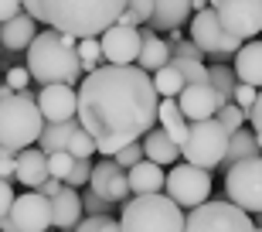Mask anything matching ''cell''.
Segmentation results:
<instances>
[{
  "label": "cell",
  "instance_id": "obj_1",
  "mask_svg": "<svg viewBox=\"0 0 262 232\" xmlns=\"http://www.w3.org/2000/svg\"><path fill=\"white\" fill-rule=\"evenodd\" d=\"M160 92L154 75L133 65H99L78 86V123L96 140L99 154L113 157L157 123Z\"/></svg>",
  "mask_w": 262,
  "mask_h": 232
},
{
  "label": "cell",
  "instance_id": "obj_2",
  "mask_svg": "<svg viewBox=\"0 0 262 232\" xmlns=\"http://www.w3.org/2000/svg\"><path fill=\"white\" fill-rule=\"evenodd\" d=\"M34 21L75 38H99L126 10V0H20Z\"/></svg>",
  "mask_w": 262,
  "mask_h": 232
},
{
  "label": "cell",
  "instance_id": "obj_3",
  "mask_svg": "<svg viewBox=\"0 0 262 232\" xmlns=\"http://www.w3.org/2000/svg\"><path fill=\"white\" fill-rule=\"evenodd\" d=\"M28 72L41 86H51V82L75 86L78 75L85 72L78 58V38L58 28H45L41 34H34V41L28 45Z\"/></svg>",
  "mask_w": 262,
  "mask_h": 232
},
{
  "label": "cell",
  "instance_id": "obj_4",
  "mask_svg": "<svg viewBox=\"0 0 262 232\" xmlns=\"http://www.w3.org/2000/svg\"><path fill=\"white\" fill-rule=\"evenodd\" d=\"M184 208L167 191L133 195L123 205L119 225L123 232H184Z\"/></svg>",
  "mask_w": 262,
  "mask_h": 232
},
{
  "label": "cell",
  "instance_id": "obj_5",
  "mask_svg": "<svg viewBox=\"0 0 262 232\" xmlns=\"http://www.w3.org/2000/svg\"><path fill=\"white\" fill-rule=\"evenodd\" d=\"M41 130H45V116L38 109V99L28 89L0 99V144L4 147L24 150V147L38 144Z\"/></svg>",
  "mask_w": 262,
  "mask_h": 232
},
{
  "label": "cell",
  "instance_id": "obj_6",
  "mask_svg": "<svg viewBox=\"0 0 262 232\" xmlns=\"http://www.w3.org/2000/svg\"><path fill=\"white\" fill-rule=\"evenodd\" d=\"M228 130L218 123V116H208V120H194L187 126V137L181 144V154L187 157V164H198L204 171H214L222 167L225 150H228Z\"/></svg>",
  "mask_w": 262,
  "mask_h": 232
},
{
  "label": "cell",
  "instance_id": "obj_7",
  "mask_svg": "<svg viewBox=\"0 0 262 232\" xmlns=\"http://www.w3.org/2000/svg\"><path fill=\"white\" fill-rule=\"evenodd\" d=\"M184 232H255V222L235 202H201L184 219Z\"/></svg>",
  "mask_w": 262,
  "mask_h": 232
},
{
  "label": "cell",
  "instance_id": "obj_8",
  "mask_svg": "<svg viewBox=\"0 0 262 232\" xmlns=\"http://www.w3.org/2000/svg\"><path fill=\"white\" fill-rule=\"evenodd\" d=\"M225 195L249 215L262 212V154L225 167Z\"/></svg>",
  "mask_w": 262,
  "mask_h": 232
},
{
  "label": "cell",
  "instance_id": "obj_9",
  "mask_svg": "<svg viewBox=\"0 0 262 232\" xmlns=\"http://www.w3.org/2000/svg\"><path fill=\"white\" fill-rule=\"evenodd\" d=\"M164 191L174 198L181 208H194V205L211 198V171H204L198 164H174L164 181Z\"/></svg>",
  "mask_w": 262,
  "mask_h": 232
},
{
  "label": "cell",
  "instance_id": "obj_10",
  "mask_svg": "<svg viewBox=\"0 0 262 232\" xmlns=\"http://www.w3.org/2000/svg\"><path fill=\"white\" fill-rule=\"evenodd\" d=\"M191 41H194L204 55H222V58L235 55V51L242 48V38L228 34V31L218 24L214 7H204V10H194V14H191Z\"/></svg>",
  "mask_w": 262,
  "mask_h": 232
},
{
  "label": "cell",
  "instance_id": "obj_11",
  "mask_svg": "<svg viewBox=\"0 0 262 232\" xmlns=\"http://www.w3.org/2000/svg\"><path fill=\"white\" fill-rule=\"evenodd\" d=\"M214 14H218V24L228 34L242 41L255 38L262 31V0H222L214 7Z\"/></svg>",
  "mask_w": 262,
  "mask_h": 232
},
{
  "label": "cell",
  "instance_id": "obj_12",
  "mask_svg": "<svg viewBox=\"0 0 262 232\" xmlns=\"http://www.w3.org/2000/svg\"><path fill=\"white\" fill-rule=\"evenodd\" d=\"M140 45H143V34L133 24H109L102 34H99V48H102V62L109 65H133L136 55H140Z\"/></svg>",
  "mask_w": 262,
  "mask_h": 232
},
{
  "label": "cell",
  "instance_id": "obj_13",
  "mask_svg": "<svg viewBox=\"0 0 262 232\" xmlns=\"http://www.w3.org/2000/svg\"><path fill=\"white\" fill-rule=\"evenodd\" d=\"M10 219H14L17 232H48L51 229V198L41 195L38 188H31V191L14 198Z\"/></svg>",
  "mask_w": 262,
  "mask_h": 232
},
{
  "label": "cell",
  "instance_id": "obj_14",
  "mask_svg": "<svg viewBox=\"0 0 262 232\" xmlns=\"http://www.w3.org/2000/svg\"><path fill=\"white\" fill-rule=\"evenodd\" d=\"M225 103H228V99H225L218 89H211V82H187V86L181 89V96H177V106H181V113H184L191 123L214 116Z\"/></svg>",
  "mask_w": 262,
  "mask_h": 232
},
{
  "label": "cell",
  "instance_id": "obj_15",
  "mask_svg": "<svg viewBox=\"0 0 262 232\" xmlns=\"http://www.w3.org/2000/svg\"><path fill=\"white\" fill-rule=\"evenodd\" d=\"M38 109H41V116H45V123L75 120V116H78V92H75V86H65V82L41 86V92H38Z\"/></svg>",
  "mask_w": 262,
  "mask_h": 232
},
{
  "label": "cell",
  "instance_id": "obj_16",
  "mask_svg": "<svg viewBox=\"0 0 262 232\" xmlns=\"http://www.w3.org/2000/svg\"><path fill=\"white\" fill-rule=\"evenodd\" d=\"M89 188H92L96 195H102L106 202H126V198H129L126 167H119V164H116V157H102L99 164H92Z\"/></svg>",
  "mask_w": 262,
  "mask_h": 232
},
{
  "label": "cell",
  "instance_id": "obj_17",
  "mask_svg": "<svg viewBox=\"0 0 262 232\" xmlns=\"http://www.w3.org/2000/svg\"><path fill=\"white\" fill-rule=\"evenodd\" d=\"M82 222V195L72 184H61V191L51 198V225L58 232H72Z\"/></svg>",
  "mask_w": 262,
  "mask_h": 232
},
{
  "label": "cell",
  "instance_id": "obj_18",
  "mask_svg": "<svg viewBox=\"0 0 262 232\" xmlns=\"http://www.w3.org/2000/svg\"><path fill=\"white\" fill-rule=\"evenodd\" d=\"M140 144H143V157L146 161H157V164H164V167L177 164V157H181V144L167 133L164 126H150V130L140 137Z\"/></svg>",
  "mask_w": 262,
  "mask_h": 232
},
{
  "label": "cell",
  "instance_id": "obj_19",
  "mask_svg": "<svg viewBox=\"0 0 262 232\" xmlns=\"http://www.w3.org/2000/svg\"><path fill=\"white\" fill-rule=\"evenodd\" d=\"M14 178H17L24 188H41L45 184V178H51L48 171V154L45 150H31V147H24V150H17V167H14Z\"/></svg>",
  "mask_w": 262,
  "mask_h": 232
},
{
  "label": "cell",
  "instance_id": "obj_20",
  "mask_svg": "<svg viewBox=\"0 0 262 232\" xmlns=\"http://www.w3.org/2000/svg\"><path fill=\"white\" fill-rule=\"evenodd\" d=\"M140 34H143V45H140V55H136V65L146 68L154 75L157 68H164L170 62V45L160 41V31H154L150 24H140Z\"/></svg>",
  "mask_w": 262,
  "mask_h": 232
},
{
  "label": "cell",
  "instance_id": "obj_21",
  "mask_svg": "<svg viewBox=\"0 0 262 232\" xmlns=\"http://www.w3.org/2000/svg\"><path fill=\"white\" fill-rule=\"evenodd\" d=\"M194 14V4L191 0H154V17H150V28L167 34V31L181 28L187 17Z\"/></svg>",
  "mask_w": 262,
  "mask_h": 232
},
{
  "label": "cell",
  "instance_id": "obj_22",
  "mask_svg": "<svg viewBox=\"0 0 262 232\" xmlns=\"http://www.w3.org/2000/svg\"><path fill=\"white\" fill-rule=\"evenodd\" d=\"M34 34H38V28H34V17H31L28 10L24 14H14L10 21L0 24V45L7 51H24L34 41Z\"/></svg>",
  "mask_w": 262,
  "mask_h": 232
},
{
  "label": "cell",
  "instance_id": "obj_23",
  "mask_svg": "<svg viewBox=\"0 0 262 232\" xmlns=\"http://www.w3.org/2000/svg\"><path fill=\"white\" fill-rule=\"evenodd\" d=\"M129 178V191L133 195H154V191H164V181H167V174H164V164H157V161H140V164H133L126 171Z\"/></svg>",
  "mask_w": 262,
  "mask_h": 232
},
{
  "label": "cell",
  "instance_id": "obj_24",
  "mask_svg": "<svg viewBox=\"0 0 262 232\" xmlns=\"http://www.w3.org/2000/svg\"><path fill=\"white\" fill-rule=\"evenodd\" d=\"M235 75L238 82H249V86L262 89V41H245L242 48L235 51Z\"/></svg>",
  "mask_w": 262,
  "mask_h": 232
},
{
  "label": "cell",
  "instance_id": "obj_25",
  "mask_svg": "<svg viewBox=\"0 0 262 232\" xmlns=\"http://www.w3.org/2000/svg\"><path fill=\"white\" fill-rule=\"evenodd\" d=\"M157 120H160V126L174 137L177 144H184L187 126H191V123H187V116L181 113V106H177V96H164V99H160V106H157Z\"/></svg>",
  "mask_w": 262,
  "mask_h": 232
},
{
  "label": "cell",
  "instance_id": "obj_26",
  "mask_svg": "<svg viewBox=\"0 0 262 232\" xmlns=\"http://www.w3.org/2000/svg\"><path fill=\"white\" fill-rule=\"evenodd\" d=\"M255 154H262V147H259V140H255V130H235L232 137H228V150H225V161H222V167H232V164H238V161H245V157H255Z\"/></svg>",
  "mask_w": 262,
  "mask_h": 232
},
{
  "label": "cell",
  "instance_id": "obj_27",
  "mask_svg": "<svg viewBox=\"0 0 262 232\" xmlns=\"http://www.w3.org/2000/svg\"><path fill=\"white\" fill-rule=\"evenodd\" d=\"M72 130H75V120H61V123H45V130H41V137H38V147L45 150V154L65 150V147H68V137H72Z\"/></svg>",
  "mask_w": 262,
  "mask_h": 232
},
{
  "label": "cell",
  "instance_id": "obj_28",
  "mask_svg": "<svg viewBox=\"0 0 262 232\" xmlns=\"http://www.w3.org/2000/svg\"><path fill=\"white\" fill-rule=\"evenodd\" d=\"M184 75H181V68L174 65V62H167L164 68H157L154 72V89L160 92V96H181V89H184Z\"/></svg>",
  "mask_w": 262,
  "mask_h": 232
},
{
  "label": "cell",
  "instance_id": "obj_29",
  "mask_svg": "<svg viewBox=\"0 0 262 232\" xmlns=\"http://www.w3.org/2000/svg\"><path fill=\"white\" fill-rule=\"evenodd\" d=\"M208 82H211V89H218L225 99H232L235 86H238V75H235L232 65H214V68H208Z\"/></svg>",
  "mask_w": 262,
  "mask_h": 232
},
{
  "label": "cell",
  "instance_id": "obj_30",
  "mask_svg": "<svg viewBox=\"0 0 262 232\" xmlns=\"http://www.w3.org/2000/svg\"><path fill=\"white\" fill-rule=\"evenodd\" d=\"M150 17H154V0H126V10L119 14V24L140 28V24H150Z\"/></svg>",
  "mask_w": 262,
  "mask_h": 232
},
{
  "label": "cell",
  "instance_id": "obj_31",
  "mask_svg": "<svg viewBox=\"0 0 262 232\" xmlns=\"http://www.w3.org/2000/svg\"><path fill=\"white\" fill-rule=\"evenodd\" d=\"M72 157H92L99 150L96 140H92V133H89L82 123H75V130H72V137H68V147H65Z\"/></svg>",
  "mask_w": 262,
  "mask_h": 232
},
{
  "label": "cell",
  "instance_id": "obj_32",
  "mask_svg": "<svg viewBox=\"0 0 262 232\" xmlns=\"http://www.w3.org/2000/svg\"><path fill=\"white\" fill-rule=\"evenodd\" d=\"M214 116H218V123H222L228 133H235V130H242V126L249 123V113H245L238 103H232V99H228V103H225V106L218 109Z\"/></svg>",
  "mask_w": 262,
  "mask_h": 232
},
{
  "label": "cell",
  "instance_id": "obj_33",
  "mask_svg": "<svg viewBox=\"0 0 262 232\" xmlns=\"http://www.w3.org/2000/svg\"><path fill=\"white\" fill-rule=\"evenodd\" d=\"M78 58H82V68L92 72V68L102 65V48H99V38H78Z\"/></svg>",
  "mask_w": 262,
  "mask_h": 232
},
{
  "label": "cell",
  "instance_id": "obj_34",
  "mask_svg": "<svg viewBox=\"0 0 262 232\" xmlns=\"http://www.w3.org/2000/svg\"><path fill=\"white\" fill-rule=\"evenodd\" d=\"M177 68H181V75L184 82H208V65L198 62V58H170Z\"/></svg>",
  "mask_w": 262,
  "mask_h": 232
},
{
  "label": "cell",
  "instance_id": "obj_35",
  "mask_svg": "<svg viewBox=\"0 0 262 232\" xmlns=\"http://www.w3.org/2000/svg\"><path fill=\"white\" fill-rule=\"evenodd\" d=\"M89 178H92V157H75V164H72V171H68L65 184L82 188V184H89Z\"/></svg>",
  "mask_w": 262,
  "mask_h": 232
},
{
  "label": "cell",
  "instance_id": "obj_36",
  "mask_svg": "<svg viewBox=\"0 0 262 232\" xmlns=\"http://www.w3.org/2000/svg\"><path fill=\"white\" fill-rule=\"evenodd\" d=\"M72 164H75V157L68 154V150H55V154H48V171H51V178H61V181H65L68 171H72Z\"/></svg>",
  "mask_w": 262,
  "mask_h": 232
},
{
  "label": "cell",
  "instance_id": "obj_37",
  "mask_svg": "<svg viewBox=\"0 0 262 232\" xmlns=\"http://www.w3.org/2000/svg\"><path fill=\"white\" fill-rule=\"evenodd\" d=\"M113 157H116V164H119V167H126V171H129L133 164H140V161H143V144H140V140H133V144L119 147Z\"/></svg>",
  "mask_w": 262,
  "mask_h": 232
},
{
  "label": "cell",
  "instance_id": "obj_38",
  "mask_svg": "<svg viewBox=\"0 0 262 232\" xmlns=\"http://www.w3.org/2000/svg\"><path fill=\"white\" fill-rule=\"evenodd\" d=\"M109 208H113V202H106V198L96 195L92 188L82 195V212H85V215H109Z\"/></svg>",
  "mask_w": 262,
  "mask_h": 232
},
{
  "label": "cell",
  "instance_id": "obj_39",
  "mask_svg": "<svg viewBox=\"0 0 262 232\" xmlns=\"http://www.w3.org/2000/svg\"><path fill=\"white\" fill-rule=\"evenodd\" d=\"M255 96H259V89H255V86H249V82H238V86H235V92H232V103H238V106L249 113V109L255 106Z\"/></svg>",
  "mask_w": 262,
  "mask_h": 232
},
{
  "label": "cell",
  "instance_id": "obj_40",
  "mask_svg": "<svg viewBox=\"0 0 262 232\" xmlns=\"http://www.w3.org/2000/svg\"><path fill=\"white\" fill-rule=\"evenodd\" d=\"M7 86L14 89V92H24V89L31 86V72L24 65H14V68H7Z\"/></svg>",
  "mask_w": 262,
  "mask_h": 232
},
{
  "label": "cell",
  "instance_id": "obj_41",
  "mask_svg": "<svg viewBox=\"0 0 262 232\" xmlns=\"http://www.w3.org/2000/svg\"><path fill=\"white\" fill-rule=\"evenodd\" d=\"M249 123H252L255 140H259V147H262V89H259V96H255V106L249 109Z\"/></svg>",
  "mask_w": 262,
  "mask_h": 232
},
{
  "label": "cell",
  "instance_id": "obj_42",
  "mask_svg": "<svg viewBox=\"0 0 262 232\" xmlns=\"http://www.w3.org/2000/svg\"><path fill=\"white\" fill-rule=\"evenodd\" d=\"M14 188H10V178H0V215L10 212V205H14Z\"/></svg>",
  "mask_w": 262,
  "mask_h": 232
},
{
  "label": "cell",
  "instance_id": "obj_43",
  "mask_svg": "<svg viewBox=\"0 0 262 232\" xmlns=\"http://www.w3.org/2000/svg\"><path fill=\"white\" fill-rule=\"evenodd\" d=\"M20 10H24V4H20V0H0V24H4V21H10L14 14H20Z\"/></svg>",
  "mask_w": 262,
  "mask_h": 232
},
{
  "label": "cell",
  "instance_id": "obj_44",
  "mask_svg": "<svg viewBox=\"0 0 262 232\" xmlns=\"http://www.w3.org/2000/svg\"><path fill=\"white\" fill-rule=\"evenodd\" d=\"M102 222H106V215H89V219H82L72 232H99V225H102Z\"/></svg>",
  "mask_w": 262,
  "mask_h": 232
},
{
  "label": "cell",
  "instance_id": "obj_45",
  "mask_svg": "<svg viewBox=\"0 0 262 232\" xmlns=\"http://www.w3.org/2000/svg\"><path fill=\"white\" fill-rule=\"evenodd\" d=\"M14 167H17V154L0 157V178H14Z\"/></svg>",
  "mask_w": 262,
  "mask_h": 232
},
{
  "label": "cell",
  "instance_id": "obj_46",
  "mask_svg": "<svg viewBox=\"0 0 262 232\" xmlns=\"http://www.w3.org/2000/svg\"><path fill=\"white\" fill-rule=\"evenodd\" d=\"M61 184H65L61 178H45V184H41L38 191H41V195H48V198H55V195L61 191Z\"/></svg>",
  "mask_w": 262,
  "mask_h": 232
},
{
  "label": "cell",
  "instance_id": "obj_47",
  "mask_svg": "<svg viewBox=\"0 0 262 232\" xmlns=\"http://www.w3.org/2000/svg\"><path fill=\"white\" fill-rule=\"evenodd\" d=\"M99 232H123V225H119L116 219H109V215H106V222L99 225Z\"/></svg>",
  "mask_w": 262,
  "mask_h": 232
},
{
  "label": "cell",
  "instance_id": "obj_48",
  "mask_svg": "<svg viewBox=\"0 0 262 232\" xmlns=\"http://www.w3.org/2000/svg\"><path fill=\"white\" fill-rule=\"evenodd\" d=\"M0 232H17V225H14L10 212H7V215H0Z\"/></svg>",
  "mask_w": 262,
  "mask_h": 232
},
{
  "label": "cell",
  "instance_id": "obj_49",
  "mask_svg": "<svg viewBox=\"0 0 262 232\" xmlns=\"http://www.w3.org/2000/svg\"><path fill=\"white\" fill-rule=\"evenodd\" d=\"M10 92H14V89H10V86H7V82H4V86H0V99H7V96H10Z\"/></svg>",
  "mask_w": 262,
  "mask_h": 232
},
{
  "label": "cell",
  "instance_id": "obj_50",
  "mask_svg": "<svg viewBox=\"0 0 262 232\" xmlns=\"http://www.w3.org/2000/svg\"><path fill=\"white\" fill-rule=\"evenodd\" d=\"M218 4H222V0H208V7H218Z\"/></svg>",
  "mask_w": 262,
  "mask_h": 232
},
{
  "label": "cell",
  "instance_id": "obj_51",
  "mask_svg": "<svg viewBox=\"0 0 262 232\" xmlns=\"http://www.w3.org/2000/svg\"><path fill=\"white\" fill-rule=\"evenodd\" d=\"M255 232H262V225H255Z\"/></svg>",
  "mask_w": 262,
  "mask_h": 232
},
{
  "label": "cell",
  "instance_id": "obj_52",
  "mask_svg": "<svg viewBox=\"0 0 262 232\" xmlns=\"http://www.w3.org/2000/svg\"><path fill=\"white\" fill-rule=\"evenodd\" d=\"M0 51H4V45H0Z\"/></svg>",
  "mask_w": 262,
  "mask_h": 232
}]
</instances>
